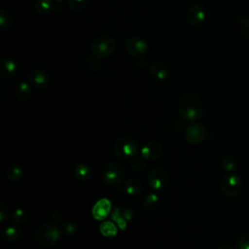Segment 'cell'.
<instances>
[{
	"mask_svg": "<svg viewBox=\"0 0 249 249\" xmlns=\"http://www.w3.org/2000/svg\"><path fill=\"white\" fill-rule=\"evenodd\" d=\"M202 112V103L196 95L193 93H187L181 97L179 101V113L185 121H196L201 117Z\"/></svg>",
	"mask_w": 249,
	"mask_h": 249,
	"instance_id": "6da1fadb",
	"label": "cell"
},
{
	"mask_svg": "<svg viewBox=\"0 0 249 249\" xmlns=\"http://www.w3.org/2000/svg\"><path fill=\"white\" fill-rule=\"evenodd\" d=\"M139 145L137 141L129 136L120 137L114 144L113 152L120 160L132 159L138 152Z\"/></svg>",
	"mask_w": 249,
	"mask_h": 249,
	"instance_id": "7a4b0ae2",
	"label": "cell"
},
{
	"mask_svg": "<svg viewBox=\"0 0 249 249\" xmlns=\"http://www.w3.org/2000/svg\"><path fill=\"white\" fill-rule=\"evenodd\" d=\"M59 237V230L53 224H43L35 231L36 241L45 247H51L54 245Z\"/></svg>",
	"mask_w": 249,
	"mask_h": 249,
	"instance_id": "3957f363",
	"label": "cell"
},
{
	"mask_svg": "<svg viewBox=\"0 0 249 249\" xmlns=\"http://www.w3.org/2000/svg\"><path fill=\"white\" fill-rule=\"evenodd\" d=\"M116 42L109 36H100L96 38L91 45L92 55L97 58H105L114 53Z\"/></svg>",
	"mask_w": 249,
	"mask_h": 249,
	"instance_id": "277c9868",
	"label": "cell"
},
{
	"mask_svg": "<svg viewBox=\"0 0 249 249\" xmlns=\"http://www.w3.org/2000/svg\"><path fill=\"white\" fill-rule=\"evenodd\" d=\"M102 177L105 183H107L108 185L118 186L124 181V170L120 163L112 161L104 166L102 171Z\"/></svg>",
	"mask_w": 249,
	"mask_h": 249,
	"instance_id": "5b68a950",
	"label": "cell"
},
{
	"mask_svg": "<svg viewBox=\"0 0 249 249\" xmlns=\"http://www.w3.org/2000/svg\"><path fill=\"white\" fill-rule=\"evenodd\" d=\"M222 194L227 197H235L242 189L241 178L237 174H228L221 181Z\"/></svg>",
	"mask_w": 249,
	"mask_h": 249,
	"instance_id": "8992f818",
	"label": "cell"
},
{
	"mask_svg": "<svg viewBox=\"0 0 249 249\" xmlns=\"http://www.w3.org/2000/svg\"><path fill=\"white\" fill-rule=\"evenodd\" d=\"M148 183L155 191H162L166 188L168 183L167 172L160 167L153 168L148 175Z\"/></svg>",
	"mask_w": 249,
	"mask_h": 249,
	"instance_id": "52a82bcc",
	"label": "cell"
},
{
	"mask_svg": "<svg viewBox=\"0 0 249 249\" xmlns=\"http://www.w3.org/2000/svg\"><path fill=\"white\" fill-rule=\"evenodd\" d=\"M125 50L133 57L142 58L147 54L148 43L138 37H131L125 41Z\"/></svg>",
	"mask_w": 249,
	"mask_h": 249,
	"instance_id": "ba28073f",
	"label": "cell"
},
{
	"mask_svg": "<svg viewBox=\"0 0 249 249\" xmlns=\"http://www.w3.org/2000/svg\"><path fill=\"white\" fill-rule=\"evenodd\" d=\"M206 137V130L203 125L199 124H194L187 127L185 130V138L191 145L200 144Z\"/></svg>",
	"mask_w": 249,
	"mask_h": 249,
	"instance_id": "9c48e42d",
	"label": "cell"
},
{
	"mask_svg": "<svg viewBox=\"0 0 249 249\" xmlns=\"http://www.w3.org/2000/svg\"><path fill=\"white\" fill-rule=\"evenodd\" d=\"M206 17V10L201 4H195L187 11V21L190 25L196 26L203 22Z\"/></svg>",
	"mask_w": 249,
	"mask_h": 249,
	"instance_id": "30bf717a",
	"label": "cell"
},
{
	"mask_svg": "<svg viewBox=\"0 0 249 249\" xmlns=\"http://www.w3.org/2000/svg\"><path fill=\"white\" fill-rule=\"evenodd\" d=\"M162 154V146L155 141L144 144L141 148V156L148 160H154L159 159Z\"/></svg>",
	"mask_w": 249,
	"mask_h": 249,
	"instance_id": "8fae6325",
	"label": "cell"
},
{
	"mask_svg": "<svg viewBox=\"0 0 249 249\" xmlns=\"http://www.w3.org/2000/svg\"><path fill=\"white\" fill-rule=\"evenodd\" d=\"M111 211V202L107 198H100L92 207V217L95 220L101 221L104 220Z\"/></svg>",
	"mask_w": 249,
	"mask_h": 249,
	"instance_id": "7c38bea8",
	"label": "cell"
},
{
	"mask_svg": "<svg viewBox=\"0 0 249 249\" xmlns=\"http://www.w3.org/2000/svg\"><path fill=\"white\" fill-rule=\"evenodd\" d=\"M28 81L35 88L42 89V88H45L49 84L50 77H49V74L45 70L34 69L29 73Z\"/></svg>",
	"mask_w": 249,
	"mask_h": 249,
	"instance_id": "4fadbf2b",
	"label": "cell"
},
{
	"mask_svg": "<svg viewBox=\"0 0 249 249\" xmlns=\"http://www.w3.org/2000/svg\"><path fill=\"white\" fill-rule=\"evenodd\" d=\"M23 236V231L18 226H9L5 228L1 232V237L3 240L14 243L20 240Z\"/></svg>",
	"mask_w": 249,
	"mask_h": 249,
	"instance_id": "5bb4252c",
	"label": "cell"
},
{
	"mask_svg": "<svg viewBox=\"0 0 249 249\" xmlns=\"http://www.w3.org/2000/svg\"><path fill=\"white\" fill-rule=\"evenodd\" d=\"M17 73V64L9 57L0 59V76L4 79H10Z\"/></svg>",
	"mask_w": 249,
	"mask_h": 249,
	"instance_id": "9a60e30c",
	"label": "cell"
},
{
	"mask_svg": "<svg viewBox=\"0 0 249 249\" xmlns=\"http://www.w3.org/2000/svg\"><path fill=\"white\" fill-rule=\"evenodd\" d=\"M31 94H32V89H31L30 84L26 82L19 83L15 89L16 98L22 102L27 101L31 97Z\"/></svg>",
	"mask_w": 249,
	"mask_h": 249,
	"instance_id": "2e32d148",
	"label": "cell"
},
{
	"mask_svg": "<svg viewBox=\"0 0 249 249\" xmlns=\"http://www.w3.org/2000/svg\"><path fill=\"white\" fill-rule=\"evenodd\" d=\"M150 72L152 76L158 80H165L169 76V71L165 64L162 62L157 61L154 62L150 67Z\"/></svg>",
	"mask_w": 249,
	"mask_h": 249,
	"instance_id": "e0dca14e",
	"label": "cell"
},
{
	"mask_svg": "<svg viewBox=\"0 0 249 249\" xmlns=\"http://www.w3.org/2000/svg\"><path fill=\"white\" fill-rule=\"evenodd\" d=\"M5 173L9 180H11L13 182H17L22 178L23 168L21 167V165H19L18 163H12L6 168Z\"/></svg>",
	"mask_w": 249,
	"mask_h": 249,
	"instance_id": "ac0fdd59",
	"label": "cell"
},
{
	"mask_svg": "<svg viewBox=\"0 0 249 249\" xmlns=\"http://www.w3.org/2000/svg\"><path fill=\"white\" fill-rule=\"evenodd\" d=\"M53 8V3L52 0H37L34 4L35 12L38 15L46 16L48 15Z\"/></svg>",
	"mask_w": 249,
	"mask_h": 249,
	"instance_id": "d6986e66",
	"label": "cell"
},
{
	"mask_svg": "<svg viewBox=\"0 0 249 249\" xmlns=\"http://www.w3.org/2000/svg\"><path fill=\"white\" fill-rule=\"evenodd\" d=\"M74 173L79 180L87 181L91 177L92 170L89 165H87L85 163H80V164L76 165Z\"/></svg>",
	"mask_w": 249,
	"mask_h": 249,
	"instance_id": "ffe728a7",
	"label": "cell"
},
{
	"mask_svg": "<svg viewBox=\"0 0 249 249\" xmlns=\"http://www.w3.org/2000/svg\"><path fill=\"white\" fill-rule=\"evenodd\" d=\"M125 192L130 196H136L140 194L143 190V186L141 182L137 179H129L124 184Z\"/></svg>",
	"mask_w": 249,
	"mask_h": 249,
	"instance_id": "44dd1931",
	"label": "cell"
},
{
	"mask_svg": "<svg viewBox=\"0 0 249 249\" xmlns=\"http://www.w3.org/2000/svg\"><path fill=\"white\" fill-rule=\"evenodd\" d=\"M13 18L10 15V13L5 10V9H1L0 10V28L2 31L6 32L9 31L12 26H13Z\"/></svg>",
	"mask_w": 249,
	"mask_h": 249,
	"instance_id": "7402d4cb",
	"label": "cell"
},
{
	"mask_svg": "<svg viewBox=\"0 0 249 249\" xmlns=\"http://www.w3.org/2000/svg\"><path fill=\"white\" fill-rule=\"evenodd\" d=\"M160 204L159 196L155 194L148 195L143 200V207L147 211H154Z\"/></svg>",
	"mask_w": 249,
	"mask_h": 249,
	"instance_id": "603a6c76",
	"label": "cell"
},
{
	"mask_svg": "<svg viewBox=\"0 0 249 249\" xmlns=\"http://www.w3.org/2000/svg\"><path fill=\"white\" fill-rule=\"evenodd\" d=\"M99 230L102 235L106 237H113L117 234V227L113 222L106 221L99 226Z\"/></svg>",
	"mask_w": 249,
	"mask_h": 249,
	"instance_id": "cb8c5ba5",
	"label": "cell"
},
{
	"mask_svg": "<svg viewBox=\"0 0 249 249\" xmlns=\"http://www.w3.org/2000/svg\"><path fill=\"white\" fill-rule=\"evenodd\" d=\"M222 167L228 172H232L237 168V161L235 158L231 156H226L222 160Z\"/></svg>",
	"mask_w": 249,
	"mask_h": 249,
	"instance_id": "d4e9b609",
	"label": "cell"
},
{
	"mask_svg": "<svg viewBox=\"0 0 249 249\" xmlns=\"http://www.w3.org/2000/svg\"><path fill=\"white\" fill-rule=\"evenodd\" d=\"M27 212L22 209V208H18L16 209L12 216H11V220L15 223V224H22L27 220Z\"/></svg>",
	"mask_w": 249,
	"mask_h": 249,
	"instance_id": "484cf974",
	"label": "cell"
},
{
	"mask_svg": "<svg viewBox=\"0 0 249 249\" xmlns=\"http://www.w3.org/2000/svg\"><path fill=\"white\" fill-rule=\"evenodd\" d=\"M86 65L90 71H99L102 68L101 62L95 56H89L86 60Z\"/></svg>",
	"mask_w": 249,
	"mask_h": 249,
	"instance_id": "4316f807",
	"label": "cell"
},
{
	"mask_svg": "<svg viewBox=\"0 0 249 249\" xmlns=\"http://www.w3.org/2000/svg\"><path fill=\"white\" fill-rule=\"evenodd\" d=\"M89 4V0H68V6L72 11L78 12L84 10Z\"/></svg>",
	"mask_w": 249,
	"mask_h": 249,
	"instance_id": "83f0119b",
	"label": "cell"
},
{
	"mask_svg": "<svg viewBox=\"0 0 249 249\" xmlns=\"http://www.w3.org/2000/svg\"><path fill=\"white\" fill-rule=\"evenodd\" d=\"M238 22L242 28L245 38L249 39V16H247V15L239 16Z\"/></svg>",
	"mask_w": 249,
	"mask_h": 249,
	"instance_id": "f1b7e54d",
	"label": "cell"
},
{
	"mask_svg": "<svg viewBox=\"0 0 249 249\" xmlns=\"http://www.w3.org/2000/svg\"><path fill=\"white\" fill-rule=\"evenodd\" d=\"M131 167L137 172L143 171L146 168V162L143 159L138 158V157H133L131 159Z\"/></svg>",
	"mask_w": 249,
	"mask_h": 249,
	"instance_id": "f546056e",
	"label": "cell"
},
{
	"mask_svg": "<svg viewBox=\"0 0 249 249\" xmlns=\"http://www.w3.org/2000/svg\"><path fill=\"white\" fill-rule=\"evenodd\" d=\"M237 249H249V233L243 234L237 240Z\"/></svg>",
	"mask_w": 249,
	"mask_h": 249,
	"instance_id": "4dcf8cb0",
	"label": "cell"
},
{
	"mask_svg": "<svg viewBox=\"0 0 249 249\" xmlns=\"http://www.w3.org/2000/svg\"><path fill=\"white\" fill-rule=\"evenodd\" d=\"M7 218H8V208L2 201H0V222H4Z\"/></svg>",
	"mask_w": 249,
	"mask_h": 249,
	"instance_id": "1f68e13d",
	"label": "cell"
},
{
	"mask_svg": "<svg viewBox=\"0 0 249 249\" xmlns=\"http://www.w3.org/2000/svg\"><path fill=\"white\" fill-rule=\"evenodd\" d=\"M216 249H232L231 246H229V245H225V244H223V245H220V246H218Z\"/></svg>",
	"mask_w": 249,
	"mask_h": 249,
	"instance_id": "d6a6232c",
	"label": "cell"
},
{
	"mask_svg": "<svg viewBox=\"0 0 249 249\" xmlns=\"http://www.w3.org/2000/svg\"><path fill=\"white\" fill-rule=\"evenodd\" d=\"M55 1H56V2H63L64 0H55Z\"/></svg>",
	"mask_w": 249,
	"mask_h": 249,
	"instance_id": "836d02e7",
	"label": "cell"
}]
</instances>
